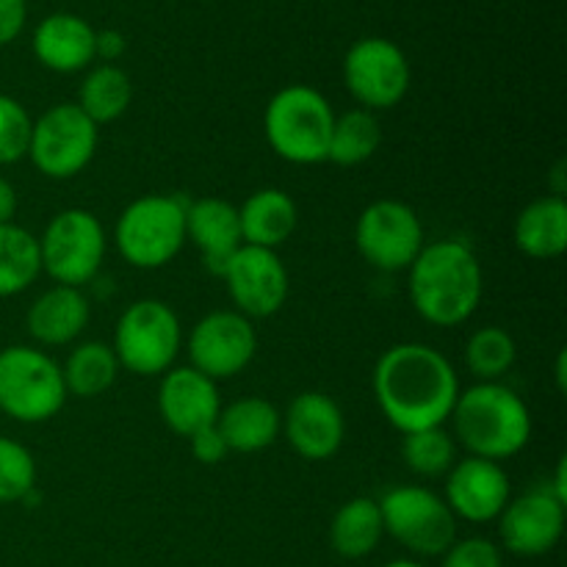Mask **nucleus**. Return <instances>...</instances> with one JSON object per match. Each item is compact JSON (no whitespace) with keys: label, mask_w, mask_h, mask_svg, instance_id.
Wrapping results in <instances>:
<instances>
[{"label":"nucleus","mask_w":567,"mask_h":567,"mask_svg":"<svg viewBox=\"0 0 567 567\" xmlns=\"http://www.w3.org/2000/svg\"><path fill=\"white\" fill-rule=\"evenodd\" d=\"M374 396L402 435L443 426L460 396L452 360L430 343H396L374 365Z\"/></svg>","instance_id":"obj_1"},{"label":"nucleus","mask_w":567,"mask_h":567,"mask_svg":"<svg viewBox=\"0 0 567 567\" xmlns=\"http://www.w3.org/2000/svg\"><path fill=\"white\" fill-rule=\"evenodd\" d=\"M485 291V275L474 249L457 238L424 244L410 264V302L430 324L460 327L476 313Z\"/></svg>","instance_id":"obj_2"},{"label":"nucleus","mask_w":567,"mask_h":567,"mask_svg":"<svg viewBox=\"0 0 567 567\" xmlns=\"http://www.w3.org/2000/svg\"><path fill=\"white\" fill-rule=\"evenodd\" d=\"M454 437L471 457L502 460L524 452L532 437V413L524 399L502 382H476L460 391L452 419Z\"/></svg>","instance_id":"obj_3"},{"label":"nucleus","mask_w":567,"mask_h":567,"mask_svg":"<svg viewBox=\"0 0 567 567\" xmlns=\"http://www.w3.org/2000/svg\"><path fill=\"white\" fill-rule=\"evenodd\" d=\"M332 122H336V111L330 100L319 89L293 83V86L280 89L266 105V142L288 164H321L330 150Z\"/></svg>","instance_id":"obj_4"},{"label":"nucleus","mask_w":567,"mask_h":567,"mask_svg":"<svg viewBox=\"0 0 567 567\" xmlns=\"http://www.w3.org/2000/svg\"><path fill=\"white\" fill-rule=\"evenodd\" d=\"M188 203L175 194H147L127 205L114 227V244L133 269H161L186 244Z\"/></svg>","instance_id":"obj_5"},{"label":"nucleus","mask_w":567,"mask_h":567,"mask_svg":"<svg viewBox=\"0 0 567 567\" xmlns=\"http://www.w3.org/2000/svg\"><path fill=\"white\" fill-rule=\"evenodd\" d=\"M66 388L61 365L37 347L0 349V413L20 424H42L61 413Z\"/></svg>","instance_id":"obj_6"},{"label":"nucleus","mask_w":567,"mask_h":567,"mask_svg":"<svg viewBox=\"0 0 567 567\" xmlns=\"http://www.w3.org/2000/svg\"><path fill=\"white\" fill-rule=\"evenodd\" d=\"M183 347V327L175 310L161 299H138L122 310L114 327V349L120 369L136 377L166 374Z\"/></svg>","instance_id":"obj_7"},{"label":"nucleus","mask_w":567,"mask_h":567,"mask_svg":"<svg viewBox=\"0 0 567 567\" xmlns=\"http://www.w3.org/2000/svg\"><path fill=\"white\" fill-rule=\"evenodd\" d=\"M380 513L385 535L419 557H443L457 540V518L430 487H393L382 496Z\"/></svg>","instance_id":"obj_8"},{"label":"nucleus","mask_w":567,"mask_h":567,"mask_svg":"<svg viewBox=\"0 0 567 567\" xmlns=\"http://www.w3.org/2000/svg\"><path fill=\"white\" fill-rule=\"evenodd\" d=\"M42 271L59 286L81 288L97 277L105 258V230L92 210L66 208L55 214L39 238Z\"/></svg>","instance_id":"obj_9"},{"label":"nucleus","mask_w":567,"mask_h":567,"mask_svg":"<svg viewBox=\"0 0 567 567\" xmlns=\"http://www.w3.org/2000/svg\"><path fill=\"white\" fill-rule=\"evenodd\" d=\"M97 125L78 109V103H59L33 122L28 158L44 177L66 181L86 169L97 153Z\"/></svg>","instance_id":"obj_10"},{"label":"nucleus","mask_w":567,"mask_h":567,"mask_svg":"<svg viewBox=\"0 0 567 567\" xmlns=\"http://www.w3.org/2000/svg\"><path fill=\"white\" fill-rule=\"evenodd\" d=\"M413 70L396 42L385 37L358 39L343 59V83L365 111H385L410 92Z\"/></svg>","instance_id":"obj_11"},{"label":"nucleus","mask_w":567,"mask_h":567,"mask_svg":"<svg viewBox=\"0 0 567 567\" xmlns=\"http://www.w3.org/2000/svg\"><path fill=\"white\" fill-rule=\"evenodd\" d=\"M354 244L374 269L402 271L424 249V225L402 199H377L358 216Z\"/></svg>","instance_id":"obj_12"},{"label":"nucleus","mask_w":567,"mask_h":567,"mask_svg":"<svg viewBox=\"0 0 567 567\" xmlns=\"http://www.w3.org/2000/svg\"><path fill=\"white\" fill-rule=\"evenodd\" d=\"M255 354H258V332L252 319L238 310H214L203 316L188 336L192 369L214 382L241 374Z\"/></svg>","instance_id":"obj_13"},{"label":"nucleus","mask_w":567,"mask_h":567,"mask_svg":"<svg viewBox=\"0 0 567 567\" xmlns=\"http://www.w3.org/2000/svg\"><path fill=\"white\" fill-rule=\"evenodd\" d=\"M233 305L247 319H269L288 299V271L275 249L241 247L236 249L221 271Z\"/></svg>","instance_id":"obj_14"},{"label":"nucleus","mask_w":567,"mask_h":567,"mask_svg":"<svg viewBox=\"0 0 567 567\" xmlns=\"http://www.w3.org/2000/svg\"><path fill=\"white\" fill-rule=\"evenodd\" d=\"M565 504L551 487H537L518 498H509L498 515L502 546L515 557H543L554 551L565 532Z\"/></svg>","instance_id":"obj_15"},{"label":"nucleus","mask_w":567,"mask_h":567,"mask_svg":"<svg viewBox=\"0 0 567 567\" xmlns=\"http://www.w3.org/2000/svg\"><path fill=\"white\" fill-rule=\"evenodd\" d=\"M443 502L468 524H491L498 520L509 502V476L502 463L482 457H465L452 465L446 474V496Z\"/></svg>","instance_id":"obj_16"},{"label":"nucleus","mask_w":567,"mask_h":567,"mask_svg":"<svg viewBox=\"0 0 567 567\" xmlns=\"http://www.w3.org/2000/svg\"><path fill=\"white\" fill-rule=\"evenodd\" d=\"M158 413L175 435L192 437L219 421V388L192 365L169 369L158 385Z\"/></svg>","instance_id":"obj_17"},{"label":"nucleus","mask_w":567,"mask_h":567,"mask_svg":"<svg viewBox=\"0 0 567 567\" xmlns=\"http://www.w3.org/2000/svg\"><path fill=\"white\" fill-rule=\"evenodd\" d=\"M282 432H286L288 446L299 457L321 463L338 454L347 435V424H343V413L336 399L319 391H305L288 404L282 415Z\"/></svg>","instance_id":"obj_18"},{"label":"nucleus","mask_w":567,"mask_h":567,"mask_svg":"<svg viewBox=\"0 0 567 567\" xmlns=\"http://www.w3.org/2000/svg\"><path fill=\"white\" fill-rule=\"evenodd\" d=\"M186 241H192L199 249L205 269L221 277L227 260L244 244L236 205L221 197H203L188 203Z\"/></svg>","instance_id":"obj_19"},{"label":"nucleus","mask_w":567,"mask_h":567,"mask_svg":"<svg viewBox=\"0 0 567 567\" xmlns=\"http://www.w3.org/2000/svg\"><path fill=\"white\" fill-rule=\"evenodd\" d=\"M94 31L83 17L70 11L48 14L33 31V55L39 64L59 75H72L92 64L94 55Z\"/></svg>","instance_id":"obj_20"},{"label":"nucleus","mask_w":567,"mask_h":567,"mask_svg":"<svg viewBox=\"0 0 567 567\" xmlns=\"http://www.w3.org/2000/svg\"><path fill=\"white\" fill-rule=\"evenodd\" d=\"M28 336L42 347L72 343L89 324V299L81 288L53 286L37 297L25 316Z\"/></svg>","instance_id":"obj_21"},{"label":"nucleus","mask_w":567,"mask_h":567,"mask_svg":"<svg viewBox=\"0 0 567 567\" xmlns=\"http://www.w3.org/2000/svg\"><path fill=\"white\" fill-rule=\"evenodd\" d=\"M238 221H241V241L247 247L277 252V247H282L297 230L299 210L291 194L282 188H260L244 199L238 208Z\"/></svg>","instance_id":"obj_22"},{"label":"nucleus","mask_w":567,"mask_h":567,"mask_svg":"<svg viewBox=\"0 0 567 567\" xmlns=\"http://www.w3.org/2000/svg\"><path fill=\"white\" fill-rule=\"evenodd\" d=\"M216 430L221 432L230 452L255 454L269 449L280 437L282 415L269 399L244 396L221 408Z\"/></svg>","instance_id":"obj_23"},{"label":"nucleus","mask_w":567,"mask_h":567,"mask_svg":"<svg viewBox=\"0 0 567 567\" xmlns=\"http://www.w3.org/2000/svg\"><path fill=\"white\" fill-rule=\"evenodd\" d=\"M515 247L535 260H554L567 249V203L563 197H540L515 219Z\"/></svg>","instance_id":"obj_24"},{"label":"nucleus","mask_w":567,"mask_h":567,"mask_svg":"<svg viewBox=\"0 0 567 567\" xmlns=\"http://www.w3.org/2000/svg\"><path fill=\"white\" fill-rule=\"evenodd\" d=\"M382 535L385 526H382L380 502L365 496L341 504L330 524V543L343 559H363L374 554Z\"/></svg>","instance_id":"obj_25"},{"label":"nucleus","mask_w":567,"mask_h":567,"mask_svg":"<svg viewBox=\"0 0 567 567\" xmlns=\"http://www.w3.org/2000/svg\"><path fill=\"white\" fill-rule=\"evenodd\" d=\"M61 374H64L66 396L72 393V396L94 399L103 396L114 385L120 374V360L109 343L86 341L72 349L66 363L61 365Z\"/></svg>","instance_id":"obj_26"},{"label":"nucleus","mask_w":567,"mask_h":567,"mask_svg":"<svg viewBox=\"0 0 567 567\" xmlns=\"http://www.w3.org/2000/svg\"><path fill=\"white\" fill-rule=\"evenodd\" d=\"M133 86L125 70L116 64H100L86 72L78 92V109L94 122V125H105L114 122L131 109Z\"/></svg>","instance_id":"obj_27"},{"label":"nucleus","mask_w":567,"mask_h":567,"mask_svg":"<svg viewBox=\"0 0 567 567\" xmlns=\"http://www.w3.org/2000/svg\"><path fill=\"white\" fill-rule=\"evenodd\" d=\"M42 275L39 238L20 225H0V299L28 291Z\"/></svg>","instance_id":"obj_28"},{"label":"nucleus","mask_w":567,"mask_h":567,"mask_svg":"<svg viewBox=\"0 0 567 567\" xmlns=\"http://www.w3.org/2000/svg\"><path fill=\"white\" fill-rule=\"evenodd\" d=\"M380 142L382 127L374 111L352 109L347 114H336L327 161L338 166H360L380 150Z\"/></svg>","instance_id":"obj_29"},{"label":"nucleus","mask_w":567,"mask_h":567,"mask_svg":"<svg viewBox=\"0 0 567 567\" xmlns=\"http://www.w3.org/2000/svg\"><path fill=\"white\" fill-rule=\"evenodd\" d=\"M515 338L502 327H480L465 343V365L480 382H502V377L515 365Z\"/></svg>","instance_id":"obj_30"},{"label":"nucleus","mask_w":567,"mask_h":567,"mask_svg":"<svg viewBox=\"0 0 567 567\" xmlns=\"http://www.w3.org/2000/svg\"><path fill=\"white\" fill-rule=\"evenodd\" d=\"M402 460L413 474L435 480V476L449 474L452 465L457 463V443H454L452 432H446L443 426L410 432L402 441Z\"/></svg>","instance_id":"obj_31"},{"label":"nucleus","mask_w":567,"mask_h":567,"mask_svg":"<svg viewBox=\"0 0 567 567\" xmlns=\"http://www.w3.org/2000/svg\"><path fill=\"white\" fill-rule=\"evenodd\" d=\"M37 487V460L22 443L0 435V504L25 502Z\"/></svg>","instance_id":"obj_32"},{"label":"nucleus","mask_w":567,"mask_h":567,"mask_svg":"<svg viewBox=\"0 0 567 567\" xmlns=\"http://www.w3.org/2000/svg\"><path fill=\"white\" fill-rule=\"evenodd\" d=\"M33 120L20 100L0 94V166L17 164L28 155Z\"/></svg>","instance_id":"obj_33"},{"label":"nucleus","mask_w":567,"mask_h":567,"mask_svg":"<svg viewBox=\"0 0 567 567\" xmlns=\"http://www.w3.org/2000/svg\"><path fill=\"white\" fill-rule=\"evenodd\" d=\"M441 567H504L502 548L487 537H465L454 540L452 548L443 554Z\"/></svg>","instance_id":"obj_34"},{"label":"nucleus","mask_w":567,"mask_h":567,"mask_svg":"<svg viewBox=\"0 0 567 567\" xmlns=\"http://www.w3.org/2000/svg\"><path fill=\"white\" fill-rule=\"evenodd\" d=\"M188 443H192V454L197 463L203 465H219L221 460L230 454V449H227L225 437H221V432L214 426H205V430L194 432L192 437H188Z\"/></svg>","instance_id":"obj_35"},{"label":"nucleus","mask_w":567,"mask_h":567,"mask_svg":"<svg viewBox=\"0 0 567 567\" xmlns=\"http://www.w3.org/2000/svg\"><path fill=\"white\" fill-rule=\"evenodd\" d=\"M28 20L25 0H0V48L14 42Z\"/></svg>","instance_id":"obj_36"},{"label":"nucleus","mask_w":567,"mask_h":567,"mask_svg":"<svg viewBox=\"0 0 567 567\" xmlns=\"http://www.w3.org/2000/svg\"><path fill=\"white\" fill-rule=\"evenodd\" d=\"M125 37H122L120 31H114V28L97 31V37H94V55L103 59L105 64H114L116 59H122V55H125Z\"/></svg>","instance_id":"obj_37"},{"label":"nucleus","mask_w":567,"mask_h":567,"mask_svg":"<svg viewBox=\"0 0 567 567\" xmlns=\"http://www.w3.org/2000/svg\"><path fill=\"white\" fill-rule=\"evenodd\" d=\"M17 214V188L0 177V225H11Z\"/></svg>","instance_id":"obj_38"},{"label":"nucleus","mask_w":567,"mask_h":567,"mask_svg":"<svg viewBox=\"0 0 567 567\" xmlns=\"http://www.w3.org/2000/svg\"><path fill=\"white\" fill-rule=\"evenodd\" d=\"M557 380H559V391H565V352H559V360H557Z\"/></svg>","instance_id":"obj_39"},{"label":"nucleus","mask_w":567,"mask_h":567,"mask_svg":"<svg viewBox=\"0 0 567 567\" xmlns=\"http://www.w3.org/2000/svg\"><path fill=\"white\" fill-rule=\"evenodd\" d=\"M385 567H426V565L413 563V559H396V563H388Z\"/></svg>","instance_id":"obj_40"}]
</instances>
